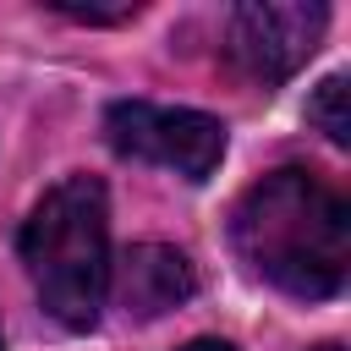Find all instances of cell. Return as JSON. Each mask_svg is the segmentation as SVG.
<instances>
[{
	"instance_id": "1",
	"label": "cell",
	"mask_w": 351,
	"mask_h": 351,
	"mask_svg": "<svg viewBox=\"0 0 351 351\" xmlns=\"http://www.w3.org/2000/svg\"><path fill=\"white\" fill-rule=\"evenodd\" d=\"M230 247L258 280L318 302L351 274V208L324 176L274 170L230 208Z\"/></svg>"
},
{
	"instance_id": "2",
	"label": "cell",
	"mask_w": 351,
	"mask_h": 351,
	"mask_svg": "<svg viewBox=\"0 0 351 351\" xmlns=\"http://www.w3.org/2000/svg\"><path fill=\"white\" fill-rule=\"evenodd\" d=\"M22 263L44 313L66 329H93L110 291V203L93 176H66L22 225Z\"/></svg>"
},
{
	"instance_id": "3",
	"label": "cell",
	"mask_w": 351,
	"mask_h": 351,
	"mask_svg": "<svg viewBox=\"0 0 351 351\" xmlns=\"http://www.w3.org/2000/svg\"><path fill=\"white\" fill-rule=\"evenodd\" d=\"M104 137L115 154L176 170L181 181H208L225 159V126L203 110H170L148 99H121L104 110Z\"/></svg>"
},
{
	"instance_id": "4",
	"label": "cell",
	"mask_w": 351,
	"mask_h": 351,
	"mask_svg": "<svg viewBox=\"0 0 351 351\" xmlns=\"http://www.w3.org/2000/svg\"><path fill=\"white\" fill-rule=\"evenodd\" d=\"M329 11L324 5H236L225 27V55L252 82H285L307 66V55L324 38Z\"/></svg>"
},
{
	"instance_id": "5",
	"label": "cell",
	"mask_w": 351,
	"mask_h": 351,
	"mask_svg": "<svg viewBox=\"0 0 351 351\" xmlns=\"http://www.w3.org/2000/svg\"><path fill=\"white\" fill-rule=\"evenodd\" d=\"M110 291L132 318H159L197 291V269L165 241H137L121 252V263H110Z\"/></svg>"
},
{
	"instance_id": "6",
	"label": "cell",
	"mask_w": 351,
	"mask_h": 351,
	"mask_svg": "<svg viewBox=\"0 0 351 351\" xmlns=\"http://www.w3.org/2000/svg\"><path fill=\"white\" fill-rule=\"evenodd\" d=\"M307 121L329 137V143H351V115H346V77H324L318 93L307 99Z\"/></svg>"
},
{
	"instance_id": "7",
	"label": "cell",
	"mask_w": 351,
	"mask_h": 351,
	"mask_svg": "<svg viewBox=\"0 0 351 351\" xmlns=\"http://www.w3.org/2000/svg\"><path fill=\"white\" fill-rule=\"evenodd\" d=\"M181 351H236V346H225V340H192V346H181Z\"/></svg>"
},
{
	"instance_id": "8",
	"label": "cell",
	"mask_w": 351,
	"mask_h": 351,
	"mask_svg": "<svg viewBox=\"0 0 351 351\" xmlns=\"http://www.w3.org/2000/svg\"><path fill=\"white\" fill-rule=\"evenodd\" d=\"M318 351H340V346H318Z\"/></svg>"
},
{
	"instance_id": "9",
	"label": "cell",
	"mask_w": 351,
	"mask_h": 351,
	"mask_svg": "<svg viewBox=\"0 0 351 351\" xmlns=\"http://www.w3.org/2000/svg\"><path fill=\"white\" fill-rule=\"evenodd\" d=\"M0 351H5V340H0Z\"/></svg>"
}]
</instances>
